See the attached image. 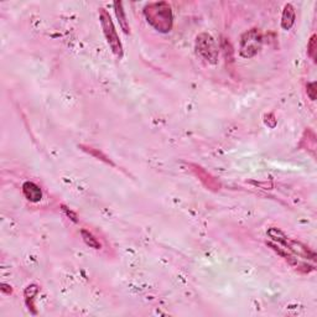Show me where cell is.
Masks as SVG:
<instances>
[{
  "label": "cell",
  "instance_id": "cell-7",
  "mask_svg": "<svg viewBox=\"0 0 317 317\" xmlns=\"http://www.w3.org/2000/svg\"><path fill=\"white\" fill-rule=\"evenodd\" d=\"M23 193L26 200L30 201V202L37 203L42 200V191H41L40 186L36 185L35 182H31V181L24 182Z\"/></svg>",
  "mask_w": 317,
  "mask_h": 317
},
{
  "label": "cell",
  "instance_id": "cell-4",
  "mask_svg": "<svg viewBox=\"0 0 317 317\" xmlns=\"http://www.w3.org/2000/svg\"><path fill=\"white\" fill-rule=\"evenodd\" d=\"M263 45V35L259 29H250L244 33L241 37L239 55L243 59H251L256 56Z\"/></svg>",
  "mask_w": 317,
  "mask_h": 317
},
{
  "label": "cell",
  "instance_id": "cell-8",
  "mask_svg": "<svg viewBox=\"0 0 317 317\" xmlns=\"http://www.w3.org/2000/svg\"><path fill=\"white\" fill-rule=\"evenodd\" d=\"M295 20H296V14H295L294 6L291 4H286L282 14V28L284 30H290L294 26Z\"/></svg>",
  "mask_w": 317,
  "mask_h": 317
},
{
  "label": "cell",
  "instance_id": "cell-5",
  "mask_svg": "<svg viewBox=\"0 0 317 317\" xmlns=\"http://www.w3.org/2000/svg\"><path fill=\"white\" fill-rule=\"evenodd\" d=\"M190 166L192 168L191 170L195 173V175L197 176L198 180H200L201 182H202L203 185L208 188V190L218 191L219 188H221V183H219L218 181L213 177V176L211 175V174H208L205 169L201 168V166H198V165H195V164H190Z\"/></svg>",
  "mask_w": 317,
  "mask_h": 317
},
{
  "label": "cell",
  "instance_id": "cell-2",
  "mask_svg": "<svg viewBox=\"0 0 317 317\" xmlns=\"http://www.w3.org/2000/svg\"><path fill=\"white\" fill-rule=\"evenodd\" d=\"M99 20H101L103 34L104 36H106V38H107V42L108 45H109L110 50L113 51V54H114L118 59H123V56H124L123 43L122 41H120L117 30H115V26L112 18H110L109 13H108L106 9H101V11H99Z\"/></svg>",
  "mask_w": 317,
  "mask_h": 317
},
{
  "label": "cell",
  "instance_id": "cell-10",
  "mask_svg": "<svg viewBox=\"0 0 317 317\" xmlns=\"http://www.w3.org/2000/svg\"><path fill=\"white\" fill-rule=\"evenodd\" d=\"M267 233H268V236H269L270 238L275 242V243H278V246H282L285 249H287L290 239H289V237L284 233V232L280 231L279 228L272 227V228L268 229Z\"/></svg>",
  "mask_w": 317,
  "mask_h": 317
},
{
  "label": "cell",
  "instance_id": "cell-1",
  "mask_svg": "<svg viewBox=\"0 0 317 317\" xmlns=\"http://www.w3.org/2000/svg\"><path fill=\"white\" fill-rule=\"evenodd\" d=\"M144 16L147 24H150L159 33L168 34L173 30V9H171L170 4L166 1L149 3L144 8Z\"/></svg>",
  "mask_w": 317,
  "mask_h": 317
},
{
  "label": "cell",
  "instance_id": "cell-9",
  "mask_svg": "<svg viewBox=\"0 0 317 317\" xmlns=\"http://www.w3.org/2000/svg\"><path fill=\"white\" fill-rule=\"evenodd\" d=\"M113 6H114L115 15H117L118 21H119L120 28H122V30L124 31L125 35H129L130 26H129V23H128V20H127V16H125V11H124V9H123V4L120 3V1H115V3L113 4Z\"/></svg>",
  "mask_w": 317,
  "mask_h": 317
},
{
  "label": "cell",
  "instance_id": "cell-11",
  "mask_svg": "<svg viewBox=\"0 0 317 317\" xmlns=\"http://www.w3.org/2000/svg\"><path fill=\"white\" fill-rule=\"evenodd\" d=\"M81 236H82V239H83L84 243H86L87 246L89 247V248L97 249V250L102 248V244L99 243L98 239H97L96 237H94L93 234L91 233V232L86 231V229H82V231H81Z\"/></svg>",
  "mask_w": 317,
  "mask_h": 317
},
{
  "label": "cell",
  "instance_id": "cell-13",
  "mask_svg": "<svg viewBox=\"0 0 317 317\" xmlns=\"http://www.w3.org/2000/svg\"><path fill=\"white\" fill-rule=\"evenodd\" d=\"M307 54H309V56L316 62V54H317L316 35H312L311 38H310L309 43H307Z\"/></svg>",
  "mask_w": 317,
  "mask_h": 317
},
{
  "label": "cell",
  "instance_id": "cell-12",
  "mask_svg": "<svg viewBox=\"0 0 317 317\" xmlns=\"http://www.w3.org/2000/svg\"><path fill=\"white\" fill-rule=\"evenodd\" d=\"M81 147H82V150H84V151H87L88 154H91L92 156L97 157L98 160H102V161H104V163L110 164V165H114V164L109 160V157H108L107 155H104L102 151H99L98 149H94V147H92V146H84V145H81Z\"/></svg>",
  "mask_w": 317,
  "mask_h": 317
},
{
  "label": "cell",
  "instance_id": "cell-14",
  "mask_svg": "<svg viewBox=\"0 0 317 317\" xmlns=\"http://www.w3.org/2000/svg\"><path fill=\"white\" fill-rule=\"evenodd\" d=\"M306 92H307V96H309V98L311 99V101H316V97H317L316 82H310V83H307Z\"/></svg>",
  "mask_w": 317,
  "mask_h": 317
},
{
  "label": "cell",
  "instance_id": "cell-3",
  "mask_svg": "<svg viewBox=\"0 0 317 317\" xmlns=\"http://www.w3.org/2000/svg\"><path fill=\"white\" fill-rule=\"evenodd\" d=\"M196 51L197 54L211 65H216L218 62L219 47L217 41L212 35L207 33H202L196 37Z\"/></svg>",
  "mask_w": 317,
  "mask_h": 317
},
{
  "label": "cell",
  "instance_id": "cell-15",
  "mask_svg": "<svg viewBox=\"0 0 317 317\" xmlns=\"http://www.w3.org/2000/svg\"><path fill=\"white\" fill-rule=\"evenodd\" d=\"M62 210H64L65 213H66L67 216H69L70 218L72 219V221H73V222H78V219H77V214L74 213V212H72L71 210H69V208H67L66 206H62Z\"/></svg>",
  "mask_w": 317,
  "mask_h": 317
},
{
  "label": "cell",
  "instance_id": "cell-6",
  "mask_svg": "<svg viewBox=\"0 0 317 317\" xmlns=\"http://www.w3.org/2000/svg\"><path fill=\"white\" fill-rule=\"evenodd\" d=\"M287 250H289L290 253H294L295 255L301 256V258L311 259V260L314 261L316 260V254H315V251H312L309 247L300 243V242L291 241V239H290L289 246H287Z\"/></svg>",
  "mask_w": 317,
  "mask_h": 317
}]
</instances>
